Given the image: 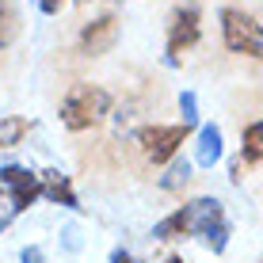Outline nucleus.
<instances>
[{
	"label": "nucleus",
	"mask_w": 263,
	"mask_h": 263,
	"mask_svg": "<svg viewBox=\"0 0 263 263\" xmlns=\"http://www.w3.org/2000/svg\"><path fill=\"white\" fill-rule=\"evenodd\" d=\"M111 115V96L103 92V88L96 84H72L69 96L61 99V122L69 126V130H92L99 126Z\"/></svg>",
	"instance_id": "obj_1"
},
{
	"label": "nucleus",
	"mask_w": 263,
	"mask_h": 263,
	"mask_svg": "<svg viewBox=\"0 0 263 263\" xmlns=\"http://www.w3.org/2000/svg\"><path fill=\"white\" fill-rule=\"evenodd\" d=\"M221 39L233 53H248V58H263V31L240 8H225L221 12Z\"/></svg>",
	"instance_id": "obj_2"
},
{
	"label": "nucleus",
	"mask_w": 263,
	"mask_h": 263,
	"mask_svg": "<svg viewBox=\"0 0 263 263\" xmlns=\"http://www.w3.org/2000/svg\"><path fill=\"white\" fill-rule=\"evenodd\" d=\"M183 138H187V126H141L138 130V145L153 164L176 160V149L183 145Z\"/></svg>",
	"instance_id": "obj_3"
},
{
	"label": "nucleus",
	"mask_w": 263,
	"mask_h": 263,
	"mask_svg": "<svg viewBox=\"0 0 263 263\" xmlns=\"http://www.w3.org/2000/svg\"><path fill=\"white\" fill-rule=\"evenodd\" d=\"M0 187H4V191H12V210H15V214H23L27 206L42 195L39 176H31V172L20 168V164H4V168H0Z\"/></svg>",
	"instance_id": "obj_4"
},
{
	"label": "nucleus",
	"mask_w": 263,
	"mask_h": 263,
	"mask_svg": "<svg viewBox=\"0 0 263 263\" xmlns=\"http://www.w3.org/2000/svg\"><path fill=\"white\" fill-rule=\"evenodd\" d=\"M198 42V8H179L172 15V31H168V65H179V53L191 50Z\"/></svg>",
	"instance_id": "obj_5"
},
{
	"label": "nucleus",
	"mask_w": 263,
	"mask_h": 263,
	"mask_svg": "<svg viewBox=\"0 0 263 263\" xmlns=\"http://www.w3.org/2000/svg\"><path fill=\"white\" fill-rule=\"evenodd\" d=\"M115 39H119V20L115 15H99V20H92L80 31V53L99 58V53H107L115 46Z\"/></svg>",
	"instance_id": "obj_6"
},
{
	"label": "nucleus",
	"mask_w": 263,
	"mask_h": 263,
	"mask_svg": "<svg viewBox=\"0 0 263 263\" xmlns=\"http://www.w3.org/2000/svg\"><path fill=\"white\" fill-rule=\"evenodd\" d=\"M183 210H187V225H191L195 237H206L210 229H217V225L225 221L221 202H217V198H195V202H187Z\"/></svg>",
	"instance_id": "obj_7"
},
{
	"label": "nucleus",
	"mask_w": 263,
	"mask_h": 263,
	"mask_svg": "<svg viewBox=\"0 0 263 263\" xmlns=\"http://www.w3.org/2000/svg\"><path fill=\"white\" fill-rule=\"evenodd\" d=\"M39 183H42V195H46L50 202L65 206V210H80V198H77V191H72L69 176H61L58 168H46V172L39 176Z\"/></svg>",
	"instance_id": "obj_8"
},
{
	"label": "nucleus",
	"mask_w": 263,
	"mask_h": 263,
	"mask_svg": "<svg viewBox=\"0 0 263 263\" xmlns=\"http://www.w3.org/2000/svg\"><path fill=\"white\" fill-rule=\"evenodd\" d=\"M221 160V130L217 126H202L198 130V145H195V164L214 168Z\"/></svg>",
	"instance_id": "obj_9"
},
{
	"label": "nucleus",
	"mask_w": 263,
	"mask_h": 263,
	"mask_svg": "<svg viewBox=\"0 0 263 263\" xmlns=\"http://www.w3.org/2000/svg\"><path fill=\"white\" fill-rule=\"evenodd\" d=\"M20 8L15 0H0V50H8L15 39H20Z\"/></svg>",
	"instance_id": "obj_10"
},
{
	"label": "nucleus",
	"mask_w": 263,
	"mask_h": 263,
	"mask_svg": "<svg viewBox=\"0 0 263 263\" xmlns=\"http://www.w3.org/2000/svg\"><path fill=\"white\" fill-rule=\"evenodd\" d=\"M176 237H191V225H187V210L168 214L164 221L153 225V240H176Z\"/></svg>",
	"instance_id": "obj_11"
},
{
	"label": "nucleus",
	"mask_w": 263,
	"mask_h": 263,
	"mask_svg": "<svg viewBox=\"0 0 263 263\" xmlns=\"http://www.w3.org/2000/svg\"><path fill=\"white\" fill-rule=\"evenodd\" d=\"M27 134H31V122H27L23 115H8V119H0V149L20 145Z\"/></svg>",
	"instance_id": "obj_12"
},
{
	"label": "nucleus",
	"mask_w": 263,
	"mask_h": 263,
	"mask_svg": "<svg viewBox=\"0 0 263 263\" xmlns=\"http://www.w3.org/2000/svg\"><path fill=\"white\" fill-rule=\"evenodd\" d=\"M187 179H191V160L176 157V160L168 164V172L160 176V187H164V191H179V187H183Z\"/></svg>",
	"instance_id": "obj_13"
},
{
	"label": "nucleus",
	"mask_w": 263,
	"mask_h": 263,
	"mask_svg": "<svg viewBox=\"0 0 263 263\" xmlns=\"http://www.w3.org/2000/svg\"><path fill=\"white\" fill-rule=\"evenodd\" d=\"M240 145H244V160H263V119L259 122H252L248 130H244V138H240Z\"/></svg>",
	"instance_id": "obj_14"
},
{
	"label": "nucleus",
	"mask_w": 263,
	"mask_h": 263,
	"mask_svg": "<svg viewBox=\"0 0 263 263\" xmlns=\"http://www.w3.org/2000/svg\"><path fill=\"white\" fill-rule=\"evenodd\" d=\"M179 115H183V126H187V130L198 122V99H195V92H183V96H179Z\"/></svg>",
	"instance_id": "obj_15"
},
{
	"label": "nucleus",
	"mask_w": 263,
	"mask_h": 263,
	"mask_svg": "<svg viewBox=\"0 0 263 263\" xmlns=\"http://www.w3.org/2000/svg\"><path fill=\"white\" fill-rule=\"evenodd\" d=\"M20 259H23V263H46V256H42V248H34V244H31V248H23V252H20Z\"/></svg>",
	"instance_id": "obj_16"
},
{
	"label": "nucleus",
	"mask_w": 263,
	"mask_h": 263,
	"mask_svg": "<svg viewBox=\"0 0 263 263\" xmlns=\"http://www.w3.org/2000/svg\"><path fill=\"white\" fill-rule=\"evenodd\" d=\"M61 4H65V0H39V8H42L46 15H58V12H61Z\"/></svg>",
	"instance_id": "obj_17"
},
{
	"label": "nucleus",
	"mask_w": 263,
	"mask_h": 263,
	"mask_svg": "<svg viewBox=\"0 0 263 263\" xmlns=\"http://www.w3.org/2000/svg\"><path fill=\"white\" fill-rule=\"evenodd\" d=\"M229 179H233V183H240V179H244V157H240V160H233V168H229Z\"/></svg>",
	"instance_id": "obj_18"
},
{
	"label": "nucleus",
	"mask_w": 263,
	"mask_h": 263,
	"mask_svg": "<svg viewBox=\"0 0 263 263\" xmlns=\"http://www.w3.org/2000/svg\"><path fill=\"white\" fill-rule=\"evenodd\" d=\"M61 237H65V248H72V252L80 248V240H77V229H72V225H69L65 233H61Z\"/></svg>",
	"instance_id": "obj_19"
},
{
	"label": "nucleus",
	"mask_w": 263,
	"mask_h": 263,
	"mask_svg": "<svg viewBox=\"0 0 263 263\" xmlns=\"http://www.w3.org/2000/svg\"><path fill=\"white\" fill-rule=\"evenodd\" d=\"M111 263H134V256H130L126 248H115V252H111Z\"/></svg>",
	"instance_id": "obj_20"
},
{
	"label": "nucleus",
	"mask_w": 263,
	"mask_h": 263,
	"mask_svg": "<svg viewBox=\"0 0 263 263\" xmlns=\"http://www.w3.org/2000/svg\"><path fill=\"white\" fill-rule=\"evenodd\" d=\"M12 217H15L12 210H8V214H0V229H8V225H12Z\"/></svg>",
	"instance_id": "obj_21"
},
{
	"label": "nucleus",
	"mask_w": 263,
	"mask_h": 263,
	"mask_svg": "<svg viewBox=\"0 0 263 263\" xmlns=\"http://www.w3.org/2000/svg\"><path fill=\"white\" fill-rule=\"evenodd\" d=\"M164 263H183V259H179V256H168V259H164Z\"/></svg>",
	"instance_id": "obj_22"
},
{
	"label": "nucleus",
	"mask_w": 263,
	"mask_h": 263,
	"mask_svg": "<svg viewBox=\"0 0 263 263\" xmlns=\"http://www.w3.org/2000/svg\"><path fill=\"white\" fill-rule=\"evenodd\" d=\"M107 4H119V0H107Z\"/></svg>",
	"instance_id": "obj_23"
},
{
	"label": "nucleus",
	"mask_w": 263,
	"mask_h": 263,
	"mask_svg": "<svg viewBox=\"0 0 263 263\" xmlns=\"http://www.w3.org/2000/svg\"><path fill=\"white\" fill-rule=\"evenodd\" d=\"M80 4H84V0H80Z\"/></svg>",
	"instance_id": "obj_24"
}]
</instances>
